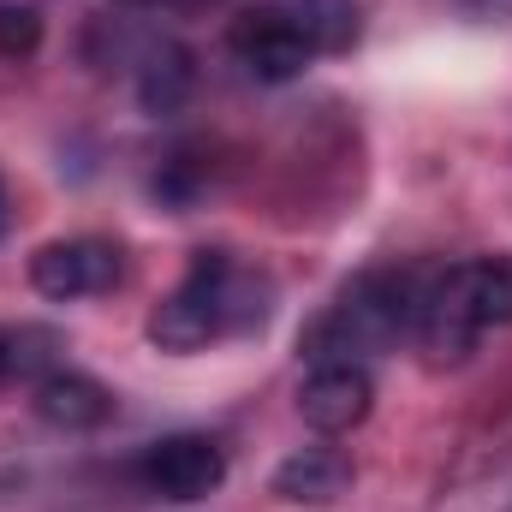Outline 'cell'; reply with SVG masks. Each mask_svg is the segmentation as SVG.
Instances as JSON below:
<instances>
[{"mask_svg": "<svg viewBox=\"0 0 512 512\" xmlns=\"http://www.w3.org/2000/svg\"><path fill=\"white\" fill-rule=\"evenodd\" d=\"M274 316V286L268 274L245 268L227 251H197L185 280L149 310V340L161 352H203L215 340L256 334Z\"/></svg>", "mask_w": 512, "mask_h": 512, "instance_id": "1", "label": "cell"}, {"mask_svg": "<svg viewBox=\"0 0 512 512\" xmlns=\"http://www.w3.org/2000/svg\"><path fill=\"white\" fill-rule=\"evenodd\" d=\"M417 292H423L417 268H370V274H358L304 328L298 352L310 364H364V358H382L387 346H399V334H411Z\"/></svg>", "mask_w": 512, "mask_h": 512, "instance_id": "2", "label": "cell"}, {"mask_svg": "<svg viewBox=\"0 0 512 512\" xmlns=\"http://www.w3.org/2000/svg\"><path fill=\"white\" fill-rule=\"evenodd\" d=\"M512 322V256H477V262H453L423 274L417 292V322L411 334L423 340L429 358H465L477 346V334L507 328Z\"/></svg>", "mask_w": 512, "mask_h": 512, "instance_id": "3", "label": "cell"}, {"mask_svg": "<svg viewBox=\"0 0 512 512\" xmlns=\"http://www.w3.org/2000/svg\"><path fill=\"white\" fill-rule=\"evenodd\" d=\"M137 483L161 501H203L227 483V453L215 435H161L143 447Z\"/></svg>", "mask_w": 512, "mask_h": 512, "instance_id": "4", "label": "cell"}, {"mask_svg": "<svg viewBox=\"0 0 512 512\" xmlns=\"http://www.w3.org/2000/svg\"><path fill=\"white\" fill-rule=\"evenodd\" d=\"M30 286L42 298H96L120 286V245L108 239H54L30 256Z\"/></svg>", "mask_w": 512, "mask_h": 512, "instance_id": "5", "label": "cell"}, {"mask_svg": "<svg viewBox=\"0 0 512 512\" xmlns=\"http://www.w3.org/2000/svg\"><path fill=\"white\" fill-rule=\"evenodd\" d=\"M376 405V382L364 364H316L298 387V417L316 435H352Z\"/></svg>", "mask_w": 512, "mask_h": 512, "instance_id": "6", "label": "cell"}, {"mask_svg": "<svg viewBox=\"0 0 512 512\" xmlns=\"http://www.w3.org/2000/svg\"><path fill=\"white\" fill-rule=\"evenodd\" d=\"M227 48H233V60L251 72L256 84H292L304 66H310V54H304V42L256 0L245 6L239 18H233V30H227Z\"/></svg>", "mask_w": 512, "mask_h": 512, "instance_id": "7", "label": "cell"}, {"mask_svg": "<svg viewBox=\"0 0 512 512\" xmlns=\"http://www.w3.org/2000/svg\"><path fill=\"white\" fill-rule=\"evenodd\" d=\"M298 42L310 60H328V54H346L364 30V12L358 0H262Z\"/></svg>", "mask_w": 512, "mask_h": 512, "instance_id": "8", "label": "cell"}, {"mask_svg": "<svg viewBox=\"0 0 512 512\" xmlns=\"http://www.w3.org/2000/svg\"><path fill=\"white\" fill-rule=\"evenodd\" d=\"M36 417L66 429V435H84V429H102L114 417V393L96 382V376H78V370H54L36 382Z\"/></svg>", "mask_w": 512, "mask_h": 512, "instance_id": "9", "label": "cell"}, {"mask_svg": "<svg viewBox=\"0 0 512 512\" xmlns=\"http://www.w3.org/2000/svg\"><path fill=\"white\" fill-rule=\"evenodd\" d=\"M352 489V459L340 447H304L274 471V495L298 501V507H328Z\"/></svg>", "mask_w": 512, "mask_h": 512, "instance_id": "10", "label": "cell"}, {"mask_svg": "<svg viewBox=\"0 0 512 512\" xmlns=\"http://www.w3.org/2000/svg\"><path fill=\"white\" fill-rule=\"evenodd\" d=\"M191 54L179 48V42H155L149 54H143V66H137V102L149 108V114H179V102L191 96Z\"/></svg>", "mask_w": 512, "mask_h": 512, "instance_id": "11", "label": "cell"}, {"mask_svg": "<svg viewBox=\"0 0 512 512\" xmlns=\"http://www.w3.org/2000/svg\"><path fill=\"white\" fill-rule=\"evenodd\" d=\"M42 36L36 6H0V54H30Z\"/></svg>", "mask_w": 512, "mask_h": 512, "instance_id": "12", "label": "cell"}, {"mask_svg": "<svg viewBox=\"0 0 512 512\" xmlns=\"http://www.w3.org/2000/svg\"><path fill=\"white\" fill-rule=\"evenodd\" d=\"M6 364H12V340L0 334V370H6Z\"/></svg>", "mask_w": 512, "mask_h": 512, "instance_id": "13", "label": "cell"}, {"mask_svg": "<svg viewBox=\"0 0 512 512\" xmlns=\"http://www.w3.org/2000/svg\"><path fill=\"white\" fill-rule=\"evenodd\" d=\"M126 6H149V0H126Z\"/></svg>", "mask_w": 512, "mask_h": 512, "instance_id": "14", "label": "cell"}, {"mask_svg": "<svg viewBox=\"0 0 512 512\" xmlns=\"http://www.w3.org/2000/svg\"><path fill=\"white\" fill-rule=\"evenodd\" d=\"M179 6H191V0H179Z\"/></svg>", "mask_w": 512, "mask_h": 512, "instance_id": "15", "label": "cell"}]
</instances>
